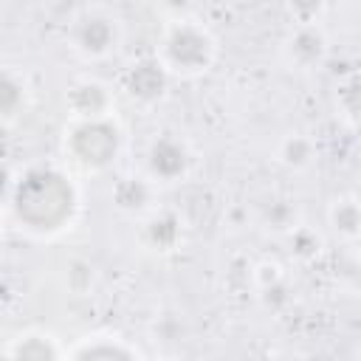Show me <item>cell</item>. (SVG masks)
<instances>
[{"label":"cell","mask_w":361,"mask_h":361,"mask_svg":"<svg viewBox=\"0 0 361 361\" xmlns=\"http://www.w3.org/2000/svg\"><path fill=\"white\" fill-rule=\"evenodd\" d=\"M6 203L8 206L17 203L23 228L37 234H51L65 228V223H71L76 212V189L71 178L54 169H42V172H28L20 180L17 192L6 189Z\"/></svg>","instance_id":"6da1fadb"},{"label":"cell","mask_w":361,"mask_h":361,"mask_svg":"<svg viewBox=\"0 0 361 361\" xmlns=\"http://www.w3.org/2000/svg\"><path fill=\"white\" fill-rule=\"evenodd\" d=\"M155 56L172 76L195 79L212 71L217 59V39L200 20L175 17L164 25Z\"/></svg>","instance_id":"7a4b0ae2"},{"label":"cell","mask_w":361,"mask_h":361,"mask_svg":"<svg viewBox=\"0 0 361 361\" xmlns=\"http://www.w3.org/2000/svg\"><path fill=\"white\" fill-rule=\"evenodd\" d=\"M121 20L102 6H87L68 23V48L85 62H102L113 56L121 48Z\"/></svg>","instance_id":"3957f363"},{"label":"cell","mask_w":361,"mask_h":361,"mask_svg":"<svg viewBox=\"0 0 361 361\" xmlns=\"http://www.w3.org/2000/svg\"><path fill=\"white\" fill-rule=\"evenodd\" d=\"M121 152V130L107 118L93 121H71V130L65 133V155L82 166L85 172H102L107 169Z\"/></svg>","instance_id":"277c9868"},{"label":"cell","mask_w":361,"mask_h":361,"mask_svg":"<svg viewBox=\"0 0 361 361\" xmlns=\"http://www.w3.org/2000/svg\"><path fill=\"white\" fill-rule=\"evenodd\" d=\"M279 56L290 71L310 73L322 68L330 56V37L322 28V23H307V25H293L288 37L279 45Z\"/></svg>","instance_id":"5b68a950"},{"label":"cell","mask_w":361,"mask_h":361,"mask_svg":"<svg viewBox=\"0 0 361 361\" xmlns=\"http://www.w3.org/2000/svg\"><path fill=\"white\" fill-rule=\"evenodd\" d=\"M195 164V152L189 141H183L175 133L155 135L147 147V175L158 183H175L189 175Z\"/></svg>","instance_id":"8992f818"},{"label":"cell","mask_w":361,"mask_h":361,"mask_svg":"<svg viewBox=\"0 0 361 361\" xmlns=\"http://www.w3.org/2000/svg\"><path fill=\"white\" fill-rule=\"evenodd\" d=\"M138 243L149 254H172L183 243V220L178 212L155 206L149 214L138 217Z\"/></svg>","instance_id":"52a82bcc"},{"label":"cell","mask_w":361,"mask_h":361,"mask_svg":"<svg viewBox=\"0 0 361 361\" xmlns=\"http://www.w3.org/2000/svg\"><path fill=\"white\" fill-rule=\"evenodd\" d=\"M68 358L73 361H135V358H144V353L130 338L110 333V330H99V333H87L76 338L68 347Z\"/></svg>","instance_id":"ba28073f"},{"label":"cell","mask_w":361,"mask_h":361,"mask_svg":"<svg viewBox=\"0 0 361 361\" xmlns=\"http://www.w3.org/2000/svg\"><path fill=\"white\" fill-rule=\"evenodd\" d=\"M172 73L158 62V56H144L133 62L124 73V90L138 104H158L169 90Z\"/></svg>","instance_id":"9c48e42d"},{"label":"cell","mask_w":361,"mask_h":361,"mask_svg":"<svg viewBox=\"0 0 361 361\" xmlns=\"http://www.w3.org/2000/svg\"><path fill=\"white\" fill-rule=\"evenodd\" d=\"M113 90L104 82L96 79H79L65 93V107L71 113V121H93L113 116Z\"/></svg>","instance_id":"30bf717a"},{"label":"cell","mask_w":361,"mask_h":361,"mask_svg":"<svg viewBox=\"0 0 361 361\" xmlns=\"http://www.w3.org/2000/svg\"><path fill=\"white\" fill-rule=\"evenodd\" d=\"M155 197H158V180H152L149 175H124L110 189L113 206L121 214H127V217H144V214H149L158 206Z\"/></svg>","instance_id":"8fae6325"},{"label":"cell","mask_w":361,"mask_h":361,"mask_svg":"<svg viewBox=\"0 0 361 361\" xmlns=\"http://www.w3.org/2000/svg\"><path fill=\"white\" fill-rule=\"evenodd\" d=\"M3 358L11 361H54L68 358V347L59 344V338L48 330H23L3 347Z\"/></svg>","instance_id":"7c38bea8"},{"label":"cell","mask_w":361,"mask_h":361,"mask_svg":"<svg viewBox=\"0 0 361 361\" xmlns=\"http://www.w3.org/2000/svg\"><path fill=\"white\" fill-rule=\"evenodd\" d=\"M327 226L330 231L344 240V243H355L361 240V197L358 192H350V195H338L327 203Z\"/></svg>","instance_id":"4fadbf2b"},{"label":"cell","mask_w":361,"mask_h":361,"mask_svg":"<svg viewBox=\"0 0 361 361\" xmlns=\"http://www.w3.org/2000/svg\"><path fill=\"white\" fill-rule=\"evenodd\" d=\"M319 158V147L307 133H288L276 144V161L290 172H307Z\"/></svg>","instance_id":"5bb4252c"},{"label":"cell","mask_w":361,"mask_h":361,"mask_svg":"<svg viewBox=\"0 0 361 361\" xmlns=\"http://www.w3.org/2000/svg\"><path fill=\"white\" fill-rule=\"evenodd\" d=\"M333 107L336 116L344 118L353 127H361V71L347 73L333 93Z\"/></svg>","instance_id":"9a60e30c"},{"label":"cell","mask_w":361,"mask_h":361,"mask_svg":"<svg viewBox=\"0 0 361 361\" xmlns=\"http://www.w3.org/2000/svg\"><path fill=\"white\" fill-rule=\"evenodd\" d=\"M259 223H262V228H265V231L288 237L293 228H299V226H302V217H299L296 203H290V200H274V203H268V206L262 209Z\"/></svg>","instance_id":"2e32d148"},{"label":"cell","mask_w":361,"mask_h":361,"mask_svg":"<svg viewBox=\"0 0 361 361\" xmlns=\"http://www.w3.org/2000/svg\"><path fill=\"white\" fill-rule=\"evenodd\" d=\"M25 107V82H23V73H14L11 68H6L3 73V93H0V113H3V121L11 124Z\"/></svg>","instance_id":"e0dca14e"},{"label":"cell","mask_w":361,"mask_h":361,"mask_svg":"<svg viewBox=\"0 0 361 361\" xmlns=\"http://www.w3.org/2000/svg\"><path fill=\"white\" fill-rule=\"evenodd\" d=\"M288 243H290V254H293V259H299V262H313V259L322 254V248H324L322 234H319L316 228L305 226V223L288 234Z\"/></svg>","instance_id":"ac0fdd59"},{"label":"cell","mask_w":361,"mask_h":361,"mask_svg":"<svg viewBox=\"0 0 361 361\" xmlns=\"http://www.w3.org/2000/svg\"><path fill=\"white\" fill-rule=\"evenodd\" d=\"M285 11L293 25L322 23V17L327 11V0H285Z\"/></svg>","instance_id":"d6986e66"},{"label":"cell","mask_w":361,"mask_h":361,"mask_svg":"<svg viewBox=\"0 0 361 361\" xmlns=\"http://www.w3.org/2000/svg\"><path fill=\"white\" fill-rule=\"evenodd\" d=\"M65 279H68V288H71V290L87 293V290L96 285V268H93L90 262H85V259H73V262L68 265Z\"/></svg>","instance_id":"ffe728a7"},{"label":"cell","mask_w":361,"mask_h":361,"mask_svg":"<svg viewBox=\"0 0 361 361\" xmlns=\"http://www.w3.org/2000/svg\"><path fill=\"white\" fill-rule=\"evenodd\" d=\"M257 296H259V302H262L268 310H279V307H285V305L290 302V282H288V276L279 279V282H274V285L257 288Z\"/></svg>","instance_id":"44dd1931"},{"label":"cell","mask_w":361,"mask_h":361,"mask_svg":"<svg viewBox=\"0 0 361 361\" xmlns=\"http://www.w3.org/2000/svg\"><path fill=\"white\" fill-rule=\"evenodd\" d=\"M358 197H361V192H358Z\"/></svg>","instance_id":"7402d4cb"}]
</instances>
